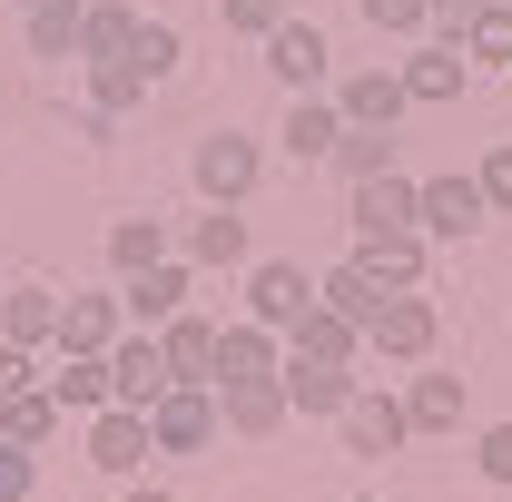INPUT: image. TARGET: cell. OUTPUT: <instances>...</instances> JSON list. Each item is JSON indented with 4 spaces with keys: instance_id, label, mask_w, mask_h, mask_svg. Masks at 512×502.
<instances>
[{
    "instance_id": "31",
    "label": "cell",
    "mask_w": 512,
    "mask_h": 502,
    "mask_svg": "<svg viewBox=\"0 0 512 502\" xmlns=\"http://www.w3.org/2000/svg\"><path fill=\"white\" fill-rule=\"evenodd\" d=\"M128 60H138V79L158 89V79H178V60H188V40H178L168 20H138V40H128Z\"/></svg>"
},
{
    "instance_id": "34",
    "label": "cell",
    "mask_w": 512,
    "mask_h": 502,
    "mask_svg": "<svg viewBox=\"0 0 512 502\" xmlns=\"http://www.w3.org/2000/svg\"><path fill=\"white\" fill-rule=\"evenodd\" d=\"M463 60H503L512 69V0H493V10L463 30Z\"/></svg>"
},
{
    "instance_id": "20",
    "label": "cell",
    "mask_w": 512,
    "mask_h": 502,
    "mask_svg": "<svg viewBox=\"0 0 512 502\" xmlns=\"http://www.w3.org/2000/svg\"><path fill=\"white\" fill-rule=\"evenodd\" d=\"M50 394H60V414H109L119 375H109V355H50Z\"/></svg>"
},
{
    "instance_id": "32",
    "label": "cell",
    "mask_w": 512,
    "mask_h": 502,
    "mask_svg": "<svg viewBox=\"0 0 512 502\" xmlns=\"http://www.w3.org/2000/svg\"><path fill=\"white\" fill-rule=\"evenodd\" d=\"M335 168H345V188H365V178L394 168V138H384V128H345V138H335Z\"/></svg>"
},
{
    "instance_id": "3",
    "label": "cell",
    "mask_w": 512,
    "mask_h": 502,
    "mask_svg": "<svg viewBox=\"0 0 512 502\" xmlns=\"http://www.w3.org/2000/svg\"><path fill=\"white\" fill-rule=\"evenodd\" d=\"M256 138L247 128H207L197 138V158H188V178H197V197H217V207H247V188H256Z\"/></svg>"
},
{
    "instance_id": "35",
    "label": "cell",
    "mask_w": 512,
    "mask_h": 502,
    "mask_svg": "<svg viewBox=\"0 0 512 502\" xmlns=\"http://www.w3.org/2000/svg\"><path fill=\"white\" fill-rule=\"evenodd\" d=\"M355 10H365V30H384V40H414L434 20V0H355Z\"/></svg>"
},
{
    "instance_id": "18",
    "label": "cell",
    "mask_w": 512,
    "mask_h": 502,
    "mask_svg": "<svg viewBox=\"0 0 512 502\" xmlns=\"http://www.w3.org/2000/svg\"><path fill=\"white\" fill-rule=\"evenodd\" d=\"M335 109H345V128H394L414 99H404V69H355L345 89H335Z\"/></svg>"
},
{
    "instance_id": "11",
    "label": "cell",
    "mask_w": 512,
    "mask_h": 502,
    "mask_svg": "<svg viewBox=\"0 0 512 502\" xmlns=\"http://www.w3.org/2000/svg\"><path fill=\"white\" fill-rule=\"evenodd\" d=\"M148 434H158V453H207L217 443V384H168Z\"/></svg>"
},
{
    "instance_id": "30",
    "label": "cell",
    "mask_w": 512,
    "mask_h": 502,
    "mask_svg": "<svg viewBox=\"0 0 512 502\" xmlns=\"http://www.w3.org/2000/svg\"><path fill=\"white\" fill-rule=\"evenodd\" d=\"M128 40H138V10H128V0H89L79 60H128Z\"/></svg>"
},
{
    "instance_id": "28",
    "label": "cell",
    "mask_w": 512,
    "mask_h": 502,
    "mask_svg": "<svg viewBox=\"0 0 512 502\" xmlns=\"http://www.w3.org/2000/svg\"><path fill=\"white\" fill-rule=\"evenodd\" d=\"M50 434H60V394H50V384H30V394L0 404V443H30V453H40Z\"/></svg>"
},
{
    "instance_id": "5",
    "label": "cell",
    "mask_w": 512,
    "mask_h": 502,
    "mask_svg": "<svg viewBox=\"0 0 512 502\" xmlns=\"http://www.w3.org/2000/svg\"><path fill=\"white\" fill-rule=\"evenodd\" d=\"M316 306V276L296 266V256H256L247 266V315L256 325H276V335H296V315Z\"/></svg>"
},
{
    "instance_id": "45",
    "label": "cell",
    "mask_w": 512,
    "mask_h": 502,
    "mask_svg": "<svg viewBox=\"0 0 512 502\" xmlns=\"http://www.w3.org/2000/svg\"><path fill=\"white\" fill-rule=\"evenodd\" d=\"M355 502H384V493H355Z\"/></svg>"
},
{
    "instance_id": "25",
    "label": "cell",
    "mask_w": 512,
    "mask_h": 502,
    "mask_svg": "<svg viewBox=\"0 0 512 502\" xmlns=\"http://www.w3.org/2000/svg\"><path fill=\"white\" fill-rule=\"evenodd\" d=\"M463 414H473L463 375H414V384H404V424H414V434H453Z\"/></svg>"
},
{
    "instance_id": "19",
    "label": "cell",
    "mask_w": 512,
    "mask_h": 502,
    "mask_svg": "<svg viewBox=\"0 0 512 502\" xmlns=\"http://www.w3.org/2000/svg\"><path fill=\"white\" fill-rule=\"evenodd\" d=\"M276 138H286L296 168H316V158H335V138H345V109L306 89V99H286V128H276Z\"/></svg>"
},
{
    "instance_id": "43",
    "label": "cell",
    "mask_w": 512,
    "mask_h": 502,
    "mask_svg": "<svg viewBox=\"0 0 512 502\" xmlns=\"http://www.w3.org/2000/svg\"><path fill=\"white\" fill-rule=\"evenodd\" d=\"M119 502H178L168 483H119Z\"/></svg>"
},
{
    "instance_id": "37",
    "label": "cell",
    "mask_w": 512,
    "mask_h": 502,
    "mask_svg": "<svg viewBox=\"0 0 512 502\" xmlns=\"http://www.w3.org/2000/svg\"><path fill=\"white\" fill-rule=\"evenodd\" d=\"M217 20H227L237 40H266V30L286 20V0H217Z\"/></svg>"
},
{
    "instance_id": "39",
    "label": "cell",
    "mask_w": 512,
    "mask_h": 502,
    "mask_svg": "<svg viewBox=\"0 0 512 502\" xmlns=\"http://www.w3.org/2000/svg\"><path fill=\"white\" fill-rule=\"evenodd\" d=\"M30 384H50V365H40L30 345H0V404H10V394H30Z\"/></svg>"
},
{
    "instance_id": "16",
    "label": "cell",
    "mask_w": 512,
    "mask_h": 502,
    "mask_svg": "<svg viewBox=\"0 0 512 502\" xmlns=\"http://www.w3.org/2000/svg\"><path fill=\"white\" fill-rule=\"evenodd\" d=\"M286 355H296V365H355V355H365V325H345V315H335V306L316 296V306L296 315Z\"/></svg>"
},
{
    "instance_id": "4",
    "label": "cell",
    "mask_w": 512,
    "mask_h": 502,
    "mask_svg": "<svg viewBox=\"0 0 512 502\" xmlns=\"http://www.w3.org/2000/svg\"><path fill=\"white\" fill-rule=\"evenodd\" d=\"M483 217H493V207H483V178H473V168H444V178H424V188H414V227H424L434 247H444V237L463 247Z\"/></svg>"
},
{
    "instance_id": "10",
    "label": "cell",
    "mask_w": 512,
    "mask_h": 502,
    "mask_svg": "<svg viewBox=\"0 0 512 502\" xmlns=\"http://www.w3.org/2000/svg\"><path fill=\"white\" fill-rule=\"evenodd\" d=\"M178 256H188L197 276H227V266H247V217L207 197L197 217H178Z\"/></svg>"
},
{
    "instance_id": "8",
    "label": "cell",
    "mask_w": 512,
    "mask_h": 502,
    "mask_svg": "<svg viewBox=\"0 0 512 502\" xmlns=\"http://www.w3.org/2000/svg\"><path fill=\"white\" fill-rule=\"evenodd\" d=\"M119 306H128V325H168V315H188L197 306V266H188V256L138 266V276H119Z\"/></svg>"
},
{
    "instance_id": "21",
    "label": "cell",
    "mask_w": 512,
    "mask_h": 502,
    "mask_svg": "<svg viewBox=\"0 0 512 502\" xmlns=\"http://www.w3.org/2000/svg\"><path fill=\"white\" fill-rule=\"evenodd\" d=\"M158 345H168V365H178V384H217V315L188 306L158 325Z\"/></svg>"
},
{
    "instance_id": "38",
    "label": "cell",
    "mask_w": 512,
    "mask_h": 502,
    "mask_svg": "<svg viewBox=\"0 0 512 502\" xmlns=\"http://www.w3.org/2000/svg\"><path fill=\"white\" fill-rule=\"evenodd\" d=\"M473 178H483V207L512 217V138H503V148H483V168H473Z\"/></svg>"
},
{
    "instance_id": "26",
    "label": "cell",
    "mask_w": 512,
    "mask_h": 502,
    "mask_svg": "<svg viewBox=\"0 0 512 502\" xmlns=\"http://www.w3.org/2000/svg\"><path fill=\"white\" fill-rule=\"evenodd\" d=\"M404 99H414V109H444V99H463V50H453V40H424V50L404 60Z\"/></svg>"
},
{
    "instance_id": "15",
    "label": "cell",
    "mask_w": 512,
    "mask_h": 502,
    "mask_svg": "<svg viewBox=\"0 0 512 502\" xmlns=\"http://www.w3.org/2000/svg\"><path fill=\"white\" fill-rule=\"evenodd\" d=\"M60 286H10L0 296V345H30V355H50L60 345Z\"/></svg>"
},
{
    "instance_id": "36",
    "label": "cell",
    "mask_w": 512,
    "mask_h": 502,
    "mask_svg": "<svg viewBox=\"0 0 512 502\" xmlns=\"http://www.w3.org/2000/svg\"><path fill=\"white\" fill-rule=\"evenodd\" d=\"M0 502H40V453L30 443H0Z\"/></svg>"
},
{
    "instance_id": "9",
    "label": "cell",
    "mask_w": 512,
    "mask_h": 502,
    "mask_svg": "<svg viewBox=\"0 0 512 502\" xmlns=\"http://www.w3.org/2000/svg\"><path fill=\"white\" fill-rule=\"evenodd\" d=\"M158 453L148 434V414L138 404H109V414H89V473H109V483H138V463Z\"/></svg>"
},
{
    "instance_id": "1",
    "label": "cell",
    "mask_w": 512,
    "mask_h": 502,
    "mask_svg": "<svg viewBox=\"0 0 512 502\" xmlns=\"http://www.w3.org/2000/svg\"><path fill=\"white\" fill-rule=\"evenodd\" d=\"M434 345H444V315H434V296H424V286L384 296L375 325H365V355H384V365H424Z\"/></svg>"
},
{
    "instance_id": "14",
    "label": "cell",
    "mask_w": 512,
    "mask_h": 502,
    "mask_svg": "<svg viewBox=\"0 0 512 502\" xmlns=\"http://www.w3.org/2000/svg\"><path fill=\"white\" fill-rule=\"evenodd\" d=\"M256 375H286V335L256 325V315L217 325V384H256Z\"/></svg>"
},
{
    "instance_id": "40",
    "label": "cell",
    "mask_w": 512,
    "mask_h": 502,
    "mask_svg": "<svg viewBox=\"0 0 512 502\" xmlns=\"http://www.w3.org/2000/svg\"><path fill=\"white\" fill-rule=\"evenodd\" d=\"M483 10H493V0H434V20H424V30H434V40H453V50H463V30H473Z\"/></svg>"
},
{
    "instance_id": "33",
    "label": "cell",
    "mask_w": 512,
    "mask_h": 502,
    "mask_svg": "<svg viewBox=\"0 0 512 502\" xmlns=\"http://www.w3.org/2000/svg\"><path fill=\"white\" fill-rule=\"evenodd\" d=\"M89 99L119 119V109H138L148 99V79H138V60H89Z\"/></svg>"
},
{
    "instance_id": "24",
    "label": "cell",
    "mask_w": 512,
    "mask_h": 502,
    "mask_svg": "<svg viewBox=\"0 0 512 502\" xmlns=\"http://www.w3.org/2000/svg\"><path fill=\"white\" fill-rule=\"evenodd\" d=\"M79 30H89V0H40V10H20L30 60H79Z\"/></svg>"
},
{
    "instance_id": "22",
    "label": "cell",
    "mask_w": 512,
    "mask_h": 502,
    "mask_svg": "<svg viewBox=\"0 0 512 502\" xmlns=\"http://www.w3.org/2000/svg\"><path fill=\"white\" fill-rule=\"evenodd\" d=\"M414 188H424V178H404V168L365 178L355 207H345V227H355V237H375V227H414Z\"/></svg>"
},
{
    "instance_id": "27",
    "label": "cell",
    "mask_w": 512,
    "mask_h": 502,
    "mask_svg": "<svg viewBox=\"0 0 512 502\" xmlns=\"http://www.w3.org/2000/svg\"><path fill=\"white\" fill-rule=\"evenodd\" d=\"M316 296H325L335 315H345V325H375V306L394 296V286H375V276H365V266L345 256V266H325V276H316Z\"/></svg>"
},
{
    "instance_id": "41",
    "label": "cell",
    "mask_w": 512,
    "mask_h": 502,
    "mask_svg": "<svg viewBox=\"0 0 512 502\" xmlns=\"http://www.w3.org/2000/svg\"><path fill=\"white\" fill-rule=\"evenodd\" d=\"M473 463H483V483H512V424H493V434L473 443Z\"/></svg>"
},
{
    "instance_id": "23",
    "label": "cell",
    "mask_w": 512,
    "mask_h": 502,
    "mask_svg": "<svg viewBox=\"0 0 512 502\" xmlns=\"http://www.w3.org/2000/svg\"><path fill=\"white\" fill-rule=\"evenodd\" d=\"M355 365H296V355H286V404H296V414H325V424H335V414H345V404H355Z\"/></svg>"
},
{
    "instance_id": "12",
    "label": "cell",
    "mask_w": 512,
    "mask_h": 502,
    "mask_svg": "<svg viewBox=\"0 0 512 502\" xmlns=\"http://www.w3.org/2000/svg\"><path fill=\"white\" fill-rule=\"evenodd\" d=\"M217 424H227V434H247V443L286 434V424H296V404H286V375H256V384H217Z\"/></svg>"
},
{
    "instance_id": "29",
    "label": "cell",
    "mask_w": 512,
    "mask_h": 502,
    "mask_svg": "<svg viewBox=\"0 0 512 502\" xmlns=\"http://www.w3.org/2000/svg\"><path fill=\"white\" fill-rule=\"evenodd\" d=\"M158 256H178V237H168L158 217H119V227H109V266H119V276L158 266Z\"/></svg>"
},
{
    "instance_id": "13",
    "label": "cell",
    "mask_w": 512,
    "mask_h": 502,
    "mask_svg": "<svg viewBox=\"0 0 512 502\" xmlns=\"http://www.w3.org/2000/svg\"><path fill=\"white\" fill-rule=\"evenodd\" d=\"M355 266L375 276V286H424V266H434V237L424 227H375V237H355Z\"/></svg>"
},
{
    "instance_id": "42",
    "label": "cell",
    "mask_w": 512,
    "mask_h": 502,
    "mask_svg": "<svg viewBox=\"0 0 512 502\" xmlns=\"http://www.w3.org/2000/svg\"><path fill=\"white\" fill-rule=\"evenodd\" d=\"M109 128H119V119H109L99 99H79V109H69V138H89V148H109Z\"/></svg>"
},
{
    "instance_id": "44",
    "label": "cell",
    "mask_w": 512,
    "mask_h": 502,
    "mask_svg": "<svg viewBox=\"0 0 512 502\" xmlns=\"http://www.w3.org/2000/svg\"><path fill=\"white\" fill-rule=\"evenodd\" d=\"M10 10H40V0H10Z\"/></svg>"
},
{
    "instance_id": "6",
    "label": "cell",
    "mask_w": 512,
    "mask_h": 502,
    "mask_svg": "<svg viewBox=\"0 0 512 502\" xmlns=\"http://www.w3.org/2000/svg\"><path fill=\"white\" fill-rule=\"evenodd\" d=\"M256 50H266V69H276V79H286V99H306V89H325V69H335V50H325V30H316V20H296V10H286V20H276V30L256 40Z\"/></svg>"
},
{
    "instance_id": "2",
    "label": "cell",
    "mask_w": 512,
    "mask_h": 502,
    "mask_svg": "<svg viewBox=\"0 0 512 502\" xmlns=\"http://www.w3.org/2000/svg\"><path fill=\"white\" fill-rule=\"evenodd\" d=\"M335 443L355 453V463H384V453H404L414 424H404V394H384V384H355V404L335 414Z\"/></svg>"
},
{
    "instance_id": "7",
    "label": "cell",
    "mask_w": 512,
    "mask_h": 502,
    "mask_svg": "<svg viewBox=\"0 0 512 502\" xmlns=\"http://www.w3.org/2000/svg\"><path fill=\"white\" fill-rule=\"evenodd\" d=\"M109 375H119V404H138V414H158V394L178 384V365H168V345H158V325H128L119 345H109Z\"/></svg>"
},
{
    "instance_id": "17",
    "label": "cell",
    "mask_w": 512,
    "mask_h": 502,
    "mask_svg": "<svg viewBox=\"0 0 512 502\" xmlns=\"http://www.w3.org/2000/svg\"><path fill=\"white\" fill-rule=\"evenodd\" d=\"M119 335H128V306H119V296H69V306H60V345H50V355H109Z\"/></svg>"
}]
</instances>
